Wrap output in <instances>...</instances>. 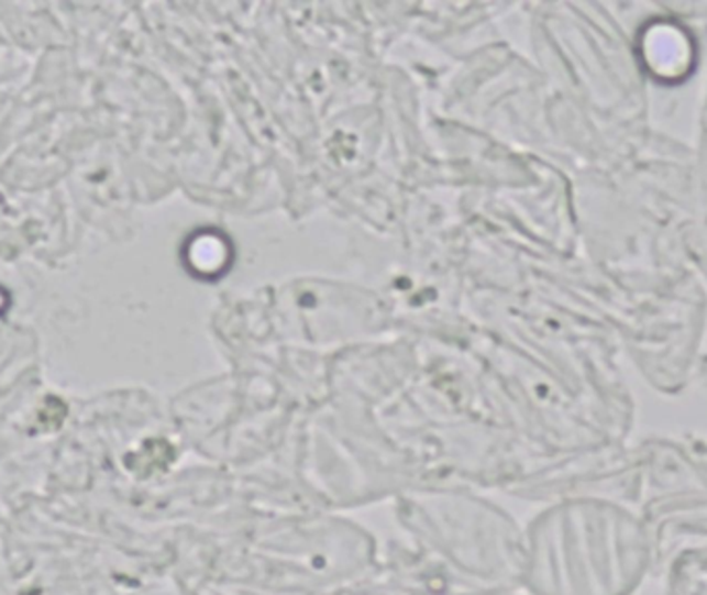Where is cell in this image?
Here are the masks:
<instances>
[{
	"label": "cell",
	"mask_w": 707,
	"mask_h": 595,
	"mask_svg": "<svg viewBox=\"0 0 707 595\" xmlns=\"http://www.w3.org/2000/svg\"><path fill=\"white\" fill-rule=\"evenodd\" d=\"M187 261L190 269H195L199 275H218L224 272L225 265L230 263V244L225 242L224 236L213 232L197 234L190 240Z\"/></svg>",
	"instance_id": "obj_1"
}]
</instances>
